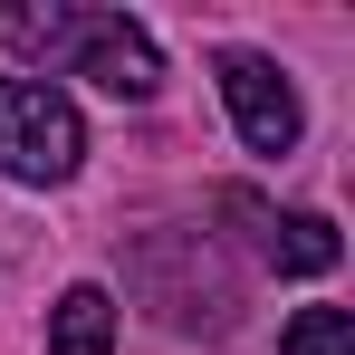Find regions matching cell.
I'll use <instances>...</instances> for the list:
<instances>
[{
	"label": "cell",
	"instance_id": "4",
	"mask_svg": "<svg viewBox=\"0 0 355 355\" xmlns=\"http://www.w3.org/2000/svg\"><path fill=\"white\" fill-rule=\"evenodd\" d=\"M269 269H288V279H327L336 259H346V240H336V221L327 211H288V221H269Z\"/></svg>",
	"mask_w": 355,
	"mask_h": 355
},
{
	"label": "cell",
	"instance_id": "1",
	"mask_svg": "<svg viewBox=\"0 0 355 355\" xmlns=\"http://www.w3.org/2000/svg\"><path fill=\"white\" fill-rule=\"evenodd\" d=\"M0 39H10L19 58H49L58 77H96L125 106H144V96L164 87V49H154L125 10H19V19H0Z\"/></svg>",
	"mask_w": 355,
	"mask_h": 355
},
{
	"label": "cell",
	"instance_id": "6",
	"mask_svg": "<svg viewBox=\"0 0 355 355\" xmlns=\"http://www.w3.org/2000/svg\"><path fill=\"white\" fill-rule=\"evenodd\" d=\"M279 355H355V317L346 307H297L288 336H279Z\"/></svg>",
	"mask_w": 355,
	"mask_h": 355
},
{
	"label": "cell",
	"instance_id": "5",
	"mask_svg": "<svg viewBox=\"0 0 355 355\" xmlns=\"http://www.w3.org/2000/svg\"><path fill=\"white\" fill-rule=\"evenodd\" d=\"M49 355H116V297L106 288H67L49 307Z\"/></svg>",
	"mask_w": 355,
	"mask_h": 355
},
{
	"label": "cell",
	"instance_id": "3",
	"mask_svg": "<svg viewBox=\"0 0 355 355\" xmlns=\"http://www.w3.org/2000/svg\"><path fill=\"white\" fill-rule=\"evenodd\" d=\"M221 106H231V125H240V144L250 154H288L297 144V87L279 77V58H259V49H221Z\"/></svg>",
	"mask_w": 355,
	"mask_h": 355
},
{
	"label": "cell",
	"instance_id": "2",
	"mask_svg": "<svg viewBox=\"0 0 355 355\" xmlns=\"http://www.w3.org/2000/svg\"><path fill=\"white\" fill-rule=\"evenodd\" d=\"M87 164V125L58 96V77H0V173L10 182H67Z\"/></svg>",
	"mask_w": 355,
	"mask_h": 355
}]
</instances>
